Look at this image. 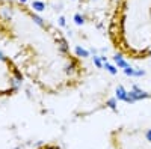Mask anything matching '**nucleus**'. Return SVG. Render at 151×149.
<instances>
[{
    "label": "nucleus",
    "mask_w": 151,
    "mask_h": 149,
    "mask_svg": "<svg viewBox=\"0 0 151 149\" xmlns=\"http://www.w3.org/2000/svg\"><path fill=\"white\" fill-rule=\"evenodd\" d=\"M113 50L125 59L151 57V0H116L107 29Z\"/></svg>",
    "instance_id": "f03ea898"
},
{
    "label": "nucleus",
    "mask_w": 151,
    "mask_h": 149,
    "mask_svg": "<svg viewBox=\"0 0 151 149\" xmlns=\"http://www.w3.org/2000/svg\"><path fill=\"white\" fill-rule=\"evenodd\" d=\"M33 149H60L58 145H53V143H44V145H40Z\"/></svg>",
    "instance_id": "20e7f679"
},
{
    "label": "nucleus",
    "mask_w": 151,
    "mask_h": 149,
    "mask_svg": "<svg viewBox=\"0 0 151 149\" xmlns=\"http://www.w3.org/2000/svg\"><path fill=\"white\" fill-rule=\"evenodd\" d=\"M0 38L15 50V60L38 89L48 95L76 89L85 66L65 35L21 0H0Z\"/></svg>",
    "instance_id": "f257e3e1"
},
{
    "label": "nucleus",
    "mask_w": 151,
    "mask_h": 149,
    "mask_svg": "<svg viewBox=\"0 0 151 149\" xmlns=\"http://www.w3.org/2000/svg\"><path fill=\"white\" fill-rule=\"evenodd\" d=\"M24 72L14 57L0 48V98L14 96L24 83Z\"/></svg>",
    "instance_id": "7ed1b4c3"
}]
</instances>
